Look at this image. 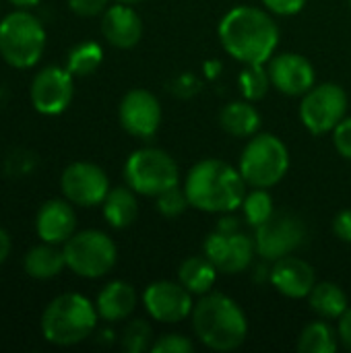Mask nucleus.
<instances>
[{
  "label": "nucleus",
  "mask_w": 351,
  "mask_h": 353,
  "mask_svg": "<svg viewBox=\"0 0 351 353\" xmlns=\"http://www.w3.org/2000/svg\"><path fill=\"white\" fill-rule=\"evenodd\" d=\"M217 267L207 256H190L178 269V281L192 294L205 296L217 281Z\"/></svg>",
  "instance_id": "nucleus-24"
},
{
  "label": "nucleus",
  "mask_w": 351,
  "mask_h": 353,
  "mask_svg": "<svg viewBox=\"0 0 351 353\" xmlns=\"http://www.w3.org/2000/svg\"><path fill=\"white\" fill-rule=\"evenodd\" d=\"M153 329L147 321L134 319L122 331V347L128 353H143L151 350Z\"/></svg>",
  "instance_id": "nucleus-30"
},
{
  "label": "nucleus",
  "mask_w": 351,
  "mask_h": 353,
  "mask_svg": "<svg viewBox=\"0 0 351 353\" xmlns=\"http://www.w3.org/2000/svg\"><path fill=\"white\" fill-rule=\"evenodd\" d=\"M263 4L267 6L269 12L292 17V14H298L306 6V0H263Z\"/></svg>",
  "instance_id": "nucleus-35"
},
{
  "label": "nucleus",
  "mask_w": 351,
  "mask_h": 353,
  "mask_svg": "<svg viewBox=\"0 0 351 353\" xmlns=\"http://www.w3.org/2000/svg\"><path fill=\"white\" fill-rule=\"evenodd\" d=\"M103 217L106 221L116 228L124 230L134 223L139 215V203H137V192L130 186H118L110 188L108 196L103 199Z\"/></svg>",
  "instance_id": "nucleus-22"
},
{
  "label": "nucleus",
  "mask_w": 351,
  "mask_h": 353,
  "mask_svg": "<svg viewBox=\"0 0 351 353\" xmlns=\"http://www.w3.org/2000/svg\"><path fill=\"white\" fill-rule=\"evenodd\" d=\"M110 0H68V6L79 17H97L106 12Z\"/></svg>",
  "instance_id": "nucleus-34"
},
{
  "label": "nucleus",
  "mask_w": 351,
  "mask_h": 353,
  "mask_svg": "<svg viewBox=\"0 0 351 353\" xmlns=\"http://www.w3.org/2000/svg\"><path fill=\"white\" fill-rule=\"evenodd\" d=\"M242 213L244 219L248 221V225L259 228L261 223H265L273 213V199L267 192V188H254L252 192H246L244 201H242Z\"/></svg>",
  "instance_id": "nucleus-28"
},
{
  "label": "nucleus",
  "mask_w": 351,
  "mask_h": 353,
  "mask_svg": "<svg viewBox=\"0 0 351 353\" xmlns=\"http://www.w3.org/2000/svg\"><path fill=\"white\" fill-rule=\"evenodd\" d=\"M62 250L66 267L79 277L87 279L108 275L118 261V248L114 240L99 230H85L72 234L64 242Z\"/></svg>",
  "instance_id": "nucleus-8"
},
{
  "label": "nucleus",
  "mask_w": 351,
  "mask_h": 353,
  "mask_svg": "<svg viewBox=\"0 0 351 353\" xmlns=\"http://www.w3.org/2000/svg\"><path fill=\"white\" fill-rule=\"evenodd\" d=\"M147 314L157 323L176 325L192 314V294L180 281H155L143 292Z\"/></svg>",
  "instance_id": "nucleus-13"
},
{
  "label": "nucleus",
  "mask_w": 351,
  "mask_h": 353,
  "mask_svg": "<svg viewBox=\"0 0 351 353\" xmlns=\"http://www.w3.org/2000/svg\"><path fill=\"white\" fill-rule=\"evenodd\" d=\"M97 308L81 294L54 298L41 316V333L52 345L68 347L85 341L97 325Z\"/></svg>",
  "instance_id": "nucleus-4"
},
{
  "label": "nucleus",
  "mask_w": 351,
  "mask_h": 353,
  "mask_svg": "<svg viewBox=\"0 0 351 353\" xmlns=\"http://www.w3.org/2000/svg\"><path fill=\"white\" fill-rule=\"evenodd\" d=\"M23 267H25V273L33 279H52L60 275V271L66 267L64 250H58L56 244L43 242L27 252Z\"/></svg>",
  "instance_id": "nucleus-25"
},
{
  "label": "nucleus",
  "mask_w": 351,
  "mask_h": 353,
  "mask_svg": "<svg viewBox=\"0 0 351 353\" xmlns=\"http://www.w3.org/2000/svg\"><path fill=\"white\" fill-rule=\"evenodd\" d=\"M219 124L228 134L238 139H248L257 134L261 126V114L248 99L232 101L223 105V110L219 112Z\"/></svg>",
  "instance_id": "nucleus-21"
},
{
  "label": "nucleus",
  "mask_w": 351,
  "mask_h": 353,
  "mask_svg": "<svg viewBox=\"0 0 351 353\" xmlns=\"http://www.w3.org/2000/svg\"><path fill=\"white\" fill-rule=\"evenodd\" d=\"M74 95V83L68 68L46 66L31 83V103L43 116L62 114Z\"/></svg>",
  "instance_id": "nucleus-14"
},
{
  "label": "nucleus",
  "mask_w": 351,
  "mask_h": 353,
  "mask_svg": "<svg viewBox=\"0 0 351 353\" xmlns=\"http://www.w3.org/2000/svg\"><path fill=\"white\" fill-rule=\"evenodd\" d=\"M350 4H351V0H350Z\"/></svg>",
  "instance_id": "nucleus-41"
},
{
  "label": "nucleus",
  "mask_w": 351,
  "mask_h": 353,
  "mask_svg": "<svg viewBox=\"0 0 351 353\" xmlns=\"http://www.w3.org/2000/svg\"><path fill=\"white\" fill-rule=\"evenodd\" d=\"M308 304H310V310L317 312V316L325 321H339L343 312L350 308L348 294L337 283H331V281L317 283L312 292L308 294Z\"/></svg>",
  "instance_id": "nucleus-23"
},
{
  "label": "nucleus",
  "mask_w": 351,
  "mask_h": 353,
  "mask_svg": "<svg viewBox=\"0 0 351 353\" xmlns=\"http://www.w3.org/2000/svg\"><path fill=\"white\" fill-rule=\"evenodd\" d=\"M62 192L68 203L79 207H95L101 205L110 192V180L106 172L89 161L70 163L60 178Z\"/></svg>",
  "instance_id": "nucleus-12"
},
{
  "label": "nucleus",
  "mask_w": 351,
  "mask_h": 353,
  "mask_svg": "<svg viewBox=\"0 0 351 353\" xmlns=\"http://www.w3.org/2000/svg\"><path fill=\"white\" fill-rule=\"evenodd\" d=\"M101 60H103L101 46L95 41H83L70 50L68 60H66V68L72 77H87L99 68Z\"/></svg>",
  "instance_id": "nucleus-27"
},
{
  "label": "nucleus",
  "mask_w": 351,
  "mask_h": 353,
  "mask_svg": "<svg viewBox=\"0 0 351 353\" xmlns=\"http://www.w3.org/2000/svg\"><path fill=\"white\" fill-rule=\"evenodd\" d=\"M35 230L43 242H50V244L66 242L77 230V215H74L72 205L60 199L43 203L35 217Z\"/></svg>",
  "instance_id": "nucleus-19"
},
{
  "label": "nucleus",
  "mask_w": 351,
  "mask_h": 353,
  "mask_svg": "<svg viewBox=\"0 0 351 353\" xmlns=\"http://www.w3.org/2000/svg\"><path fill=\"white\" fill-rule=\"evenodd\" d=\"M246 186L240 170L221 159L199 161L184 180V192L190 207L205 213H232L240 209Z\"/></svg>",
  "instance_id": "nucleus-2"
},
{
  "label": "nucleus",
  "mask_w": 351,
  "mask_h": 353,
  "mask_svg": "<svg viewBox=\"0 0 351 353\" xmlns=\"http://www.w3.org/2000/svg\"><path fill=\"white\" fill-rule=\"evenodd\" d=\"M223 50L242 64H265L279 46V27L271 14L257 6H236L219 23Z\"/></svg>",
  "instance_id": "nucleus-1"
},
{
  "label": "nucleus",
  "mask_w": 351,
  "mask_h": 353,
  "mask_svg": "<svg viewBox=\"0 0 351 353\" xmlns=\"http://www.w3.org/2000/svg\"><path fill=\"white\" fill-rule=\"evenodd\" d=\"M122 128L137 139H151L161 124V105L147 89L128 91L118 108Z\"/></svg>",
  "instance_id": "nucleus-15"
},
{
  "label": "nucleus",
  "mask_w": 351,
  "mask_h": 353,
  "mask_svg": "<svg viewBox=\"0 0 351 353\" xmlns=\"http://www.w3.org/2000/svg\"><path fill=\"white\" fill-rule=\"evenodd\" d=\"M269 279L279 294L292 300H300V298H308V294L317 285V271L304 259L288 254L275 261Z\"/></svg>",
  "instance_id": "nucleus-17"
},
{
  "label": "nucleus",
  "mask_w": 351,
  "mask_h": 353,
  "mask_svg": "<svg viewBox=\"0 0 351 353\" xmlns=\"http://www.w3.org/2000/svg\"><path fill=\"white\" fill-rule=\"evenodd\" d=\"M337 335H339V341L341 345L351 352V306L343 312V316L339 319V329H337Z\"/></svg>",
  "instance_id": "nucleus-37"
},
{
  "label": "nucleus",
  "mask_w": 351,
  "mask_h": 353,
  "mask_svg": "<svg viewBox=\"0 0 351 353\" xmlns=\"http://www.w3.org/2000/svg\"><path fill=\"white\" fill-rule=\"evenodd\" d=\"M348 114V93L341 85L323 83L304 93L300 103V120L312 134H327Z\"/></svg>",
  "instance_id": "nucleus-10"
},
{
  "label": "nucleus",
  "mask_w": 351,
  "mask_h": 353,
  "mask_svg": "<svg viewBox=\"0 0 351 353\" xmlns=\"http://www.w3.org/2000/svg\"><path fill=\"white\" fill-rule=\"evenodd\" d=\"M116 2H124V4H139L143 0H116Z\"/></svg>",
  "instance_id": "nucleus-40"
},
{
  "label": "nucleus",
  "mask_w": 351,
  "mask_h": 353,
  "mask_svg": "<svg viewBox=\"0 0 351 353\" xmlns=\"http://www.w3.org/2000/svg\"><path fill=\"white\" fill-rule=\"evenodd\" d=\"M46 48V29L27 8H17L0 23V56L14 68H31Z\"/></svg>",
  "instance_id": "nucleus-5"
},
{
  "label": "nucleus",
  "mask_w": 351,
  "mask_h": 353,
  "mask_svg": "<svg viewBox=\"0 0 351 353\" xmlns=\"http://www.w3.org/2000/svg\"><path fill=\"white\" fill-rule=\"evenodd\" d=\"M254 248L265 261H279L294 254L306 238L304 221L290 211H275L265 223L254 228Z\"/></svg>",
  "instance_id": "nucleus-11"
},
{
  "label": "nucleus",
  "mask_w": 351,
  "mask_h": 353,
  "mask_svg": "<svg viewBox=\"0 0 351 353\" xmlns=\"http://www.w3.org/2000/svg\"><path fill=\"white\" fill-rule=\"evenodd\" d=\"M267 70H269L271 85L283 95H292V97L304 95L317 83V70L312 62L296 52L275 54L269 60Z\"/></svg>",
  "instance_id": "nucleus-16"
},
{
  "label": "nucleus",
  "mask_w": 351,
  "mask_h": 353,
  "mask_svg": "<svg viewBox=\"0 0 351 353\" xmlns=\"http://www.w3.org/2000/svg\"><path fill=\"white\" fill-rule=\"evenodd\" d=\"M153 353H192L194 352V343L180 335V333H170V335H161L153 345H151Z\"/></svg>",
  "instance_id": "nucleus-32"
},
{
  "label": "nucleus",
  "mask_w": 351,
  "mask_h": 353,
  "mask_svg": "<svg viewBox=\"0 0 351 353\" xmlns=\"http://www.w3.org/2000/svg\"><path fill=\"white\" fill-rule=\"evenodd\" d=\"M8 2L17 8H31V6H37L41 0H8Z\"/></svg>",
  "instance_id": "nucleus-39"
},
{
  "label": "nucleus",
  "mask_w": 351,
  "mask_h": 353,
  "mask_svg": "<svg viewBox=\"0 0 351 353\" xmlns=\"http://www.w3.org/2000/svg\"><path fill=\"white\" fill-rule=\"evenodd\" d=\"M192 329L199 341L213 352H234L248 337V321L238 302L209 292L192 308Z\"/></svg>",
  "instance_id": "nucleus-3"
},
{
  "label": "nucleus",
  "mask_w": 351,
  "mask_h": 353,
  "mask_svg": "<svg viewBox=\"0 0 351 353\" xmlns=\"http://www.w3.org/2000/svg\"><path fill=\"white\" fill-rule=\"evenodd\" d=\"M101 33L114 48L128 50L134 48L143 37V21L139 12L124 2L108 6L101 19Z\"/></svg>",
  "instance_id": "nucleus-18"
},
{
  "label": "nucleus",
  "mask_w": 351,
  "mask_h": 353,
  "mask_svg": "<svg viewBox=\"0 0 351 353\" xmlns=\"http://www.w3.org/2000/svg\"><path fill=\"white\" fill-rule=\"evenodd\" d=\"M124 178L137 194L157 196L180 184V170L170 153L145 147L130 153L124 163Z\"/></svg>",
  "instance_id": "nucleus-7"
},
{
  "label": "nucleus",
  "mask_w": 351,
  "mask_h": 353,
  "mask_svg": "<svg viewBox=\"0 0 351 353\" xmlns=\"http://www.w3.org/2000/svg\"><path fill=\"white\" fill-rule=\"evenodd\" d=\"M137 302H139V296L130 283L112 281L99 292L95 308H97L99 319L108 323H118V321H126L134 312Z\"/></svg>",
  "instance_id": "nucleus-20"
},
{
  "label": "nucleus",
  "mask_w": 351,
  "mask_h": 353,
  "mask_svg": "<svg viewBox=\"0 0 351 353\" xmlns=\"http://www.w3.org/2000/svg\"><path fill=\"white\" fill-rule=\"evenodd\" d=\"M333 143L341 157L351 161V118H343L333 130Z\"/></svg>",
  "instance_id": "nucleus-33"
},
{
  "label": "nucleus",
  "mask_w": 351,
  "mask_h": 353,
  "mask_svg": "<svg viewBox=\"0 0 351 353\" xmlns=\"http://www.w3.org/2000/svg\"><path fill=\"white\" fill-rule=\"evenodd\" d=\"M155 199H157V211L163 217H178L186 211V207H190L186 192L180 186H174V188L157 194Z\"/></svg>",
  "instance_id": "nucleus-31"
},
{
  "label": "nucleus",
  "mask_w": 351,
  "mask_h": 353,
  "mask_svg": "<svg viewBox=\"0 0 351 353\" xmlns=\"http://www.w3.org/2000/svg\"><path fill=\"white\" fill-rule=\"evenodd\" d=\"M10 236L6 234V230L0 228V265L6 261V256L10 254Z\"/></svg>",
  "instance_id": "nucleus-38"
},
{
  "label": "nucleus",
  "mask_w": 351,
  "mask_h": 353,
  "mask_svg": "<svg viewBox=\"0 0 351 353\" xmlns=\"http://www.w3.org/2000/svg\"><path fill=\"white\" fill-rule=\"evenodd\" d=\"M333 232H335V236H337L341 242L351 244V209L341 211V213L335 217V221H333Z\"/></svg>",
  "instance_id": "nucleus-36"
},
{
  "label": "nucleus",
  "mask_w": 351,
  "mask_h": 353,
  "mask_svg": "<svg viewBox=\"0 0 351 353\" xmlns=\"http://www.w3.org/2000/svg\"><path fill=\"white\" fill-rule=\"evenodd\" d=\"M339 335L325 321H314L304 327L298 337V350L302 353H335Z\"/></svg>",
  "instance_id": "nucleus-26"
},
{
  "label": "nucleus",
  "mask_w": 351,
  "mask_h": 353,
  "mask_svg": "<svg viewBox=\"0 0 351 353\" xmlns=\"http://www.w3.org/2000/svg\"><path fill=\"white\" fill-rule=\"evenodd\" d=\"M240 89L242 95L248 101H259L267 95L271 79H269V70H265V64H246V68L240 74Z\"/></svg>",
  "instance_id": "nucleus-29"
},
{
  "label": "nucleus",
  "mask_w": 351,
  "mask_h": 353,
  "mask_svg": "<svg viewBox=\"0 0 351 353\" xmlns=\"http://www.w3.org/2000/svg\"><path fill=\"white\" fill-rule=\"evenodd\" d=\"M242 178L252 188H271L283 180L290 170V151L285 143L269 132L254 134L246 143L240 165Z\"/></svg>",
  "instance_id": "nucleus-6"
},
{
  "label": "nucleus",
  "mask_w": 351,
  "mask_h": 353,
  "mask_svg": "<svg viewBox=\"0 0 351 353\" xmlns=\"http://www.w3.org/2000/svg\"><path fill=\"white\" fill-rule=\"evenodd\" d=\"M203 252L219 273L238 275L250 267L257 248L254 242L238 230L236 219H221L217 230L207 236Z\"/></svg>",
  "instance_id": "nucleus-9"
}]
</instances>
